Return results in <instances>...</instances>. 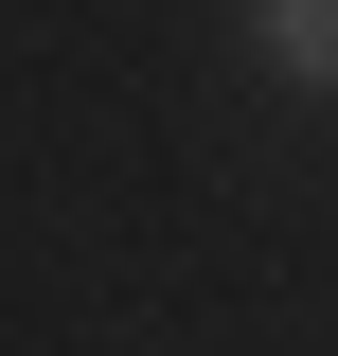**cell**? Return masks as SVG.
<instances>
[{"label":"cell","mask_w":338,"mask_h":356,"mask_svg":"<svg viewBox=\"0 0 338 356\" xmlns=\"http://www.w3.org/2000/svg\"><path fill=\"white\" fill-rule=\"evenodd\" d=\"M267 72H285V89H338V0H267Z\"/></svg>","instance_id":"cell-1"}]
</instances>
